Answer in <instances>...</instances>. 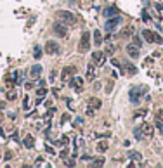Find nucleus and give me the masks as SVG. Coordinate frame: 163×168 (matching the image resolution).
Segmentation results:
<instances>
[{"mask_svg":"<svg viewBox=\"0 0 163 168\" xmlns=\"http://www.w3.org/2000/svg\"><path fill=\"white\" fill-rule=\"evenodd\" d=\"M89 49H90V33L83 31L80 37V42H78V50L82 54H85V52H89Z\"/></svg>","mask_w":163,"mask_h":168,"instance_id":"f257e3e1","label":"nucleus"},{"mask_svg":"<svg viewBox=\"0 0 163 168\" xmlns=\"http://www.w3.org/2000/svg\"><path fill=\"white\" fill-rule=\"evenodd\" d=\"M56 18L61 19L64 24H73V23L76 21L75 14H73V12H70V11H56Z\"/></svg>","mask_w":163,"mask_h":168,"instance_id":"f03ea898","label":"nucleus"},{"mask_svg":"<svg viewBox=\"0 0 163 168\" xmlns=\"http://www.w3.org/2000/svg\"><path fill=\"white\" fill-rule=\"evenodd\" d=\"M142 37H144V40L149 42V43H162L163 42L162 35H158L156 31H151V30H144V31H142Z\"/></svg>","mask_w":163,"mask_h":168,"instance_id":"7ed1b4c3","label":"nucleus"},{"mask_svg":"<svg viewBox=\"0 0 163 168\" xmlns=\"http://www.w3.org/2000/svg\"><path fill=\"white\" fill-rule=\"evenodd\" d=\"M120 23H122V18H120V16H113V18H108L106 24H104V30L111 33V31H115V30H116V26H120Z\"/></svg>","mask_w":163,"mask_h":168,"instance_id":"20e7f679","label":"nucleus"},{"mask_svg":"<svg viewBox=\"0 0 163 168\" xmlns=\"http://www.w3.org/2000/svg\"><path fill=\"white\" fill-rule=\"evenodd\" d=\"M52 30H54V33L57 35V37H61V38L68 37V28L64 26V23H63V21H56L54 26H52Z\"/></svg>","mask_w":163,"mask_h":168,"instance_id":"39448f33","label":"nucleus"},{"mask_svg":"<svg viewBox=\"0 0 163 168\" xmlns=\"http://www.w3.org/2000/svg\"><path fill=\"white\" fill-rule=\"evenodd\" d=\"M142 94H144V90H141V89H137V87H132V89L128 90V97H130V101H132L134 104H139Z\"/></svg>","mask_w":163,"mask_h":168,"instance_id":"423d86ee","label":"nucleus"},{"mask_svg":"<svg viewBox=\"0 0 163 168\" xmlns=\"http://www.w3.org/2000/svg\"><path fill=\"white\" fill-rule=\"evenodd\" d=\"M45 52L47 54H51V56H54V54H59L61 52V47H59V43L57 42H54V40H49L47 43H45Z\"/></svg>","mask_w":163,"mask_h":168,"instance_id":"0eeeda50","label":"nucleus"},{"mask_svg":"<svg viewBox=\"0 0 163 168\" xmlns=\"http://www.w3.org/2000/svg\"><path fill=\"white\" fill-rule=\"evenodd\" d=\"M70 87L76 92H82V87H83V80L82 76H71L70 78Z\"/></svg>","mask_w":163,"mask_h":168,"instance_id":"6e6552de","label":"nucleus"},{"mask_svg":"<svg viewBox=\"0 0 163 168\" xmlns=\"http://www.w3.org/2000/svg\"><path fill=\"white\" fill-rule=\"evenodd\" d=\"M92 62L99 68V66H102L104 62H106V54L104 52H101V50H97V52H94L92 54Z\"/></svg>","mask_w":163,"mask_h":168,"instance_id":"1a4fd4ad","label":"nucleus"},{"mask_svg":"<svg viewBox=\"0 0 163 168\" xmlns=\"http://www.w3.org/2000/svg\"><path fill=\"white\" fill-rule=\"evenodd\" d=\"M125 50H127V54L132 57V59H139V56H141V52H139V47H137V45H134V43L127 45V47H125Z\"/></svg>","mask_w":163,"mask_h":168,"instance_id":"9d476101","label":"nucleus"},{"mask_svg":"<svg viewBox=\"0 0 163 168\" xmlns=\"http://www.w3.org/2000/svg\"><path fill=\"white\" fill-rule=\"evenodd\" d=\"M139 128H141V132H142V135H144V137H153V133H154L153 125H151V123H146V121L139 127Z\"/></svg>","mask_w":163,"mask_h":168,"instance_id":"9b49d317","label":"nucleus"},{"mask_svg":"<svg viewBox=\"0 0 163 168\" xmlns=\"http://www.w3.org/2000/svg\"><path fill=\"white\" fill-rule=\"evenodd\" d=\"M76 73V68L75 66H70V68H64L63 71H61V78L63 80H68V78H71L73 75Z\"/></svg>","mask_w":163,"mask_h":168,"instance_id":"f8f14e48","label":"nucleus"},{"mask_svg":"<svg viewBox=\"0 0 163 168\" xmlns=\"http://www.w3.org/2000/svg\"><path fill=\"white\" fill-rule=\"evenodd\" d=\"M40 75H42V66H40V64H33V66L30 68V76H31L33 80H36V78H40Z\"/></svg>","mask_w":163,"mask_h":168,"instance_id":"ddd939ff","label":"nucleus"},{"mask_svg":"<svg viewBox=\"0 0 163 168\" xmlns=\"http://www.w3.org/2000/svg\"><path fill=\"white\" fill-rule=\"evenodd\" d=\"M102 14H104L106 18H113V16H120V11H118L116 7H106V9L102 11Z\"/></svg>","mask_w":163,"mask_h":168,"instance_id":"4468645a","label":"nucleus"},{"mask_svg":"<svg viewBox=\"0 0 163 168\" xmlns=\"http://www.w3.org/2000/svg\"><path fill=\"white\" fill-rule=\"evenodd\" d=\"M23 146H24L26 149H31V147L35 146V139H33V135H26V137L23 139Z\"/></svg>","mask_w":163,"mask_h":168,"instance_id":"2eb2a0df","label":"nucleus"},{"mask_svg":"<svg viewBox=\"0 0 163 168\" xmlns=\"http://www.w3.org/2000/svg\"><path fill=\"white\" fill-rule=\"evenodd\" d=\"M95 78V64L92 62L87 66V80H94Z\"/></svg>","mask_w":163,"mask_h":168,"instance_id":"dca6fc26","label":"nucleus"},{"mask_svg":"<svg viewBox=\"0 0 163 168\" xmlns=\"http://www.w3.org/2000/svg\"><path fill=\"white\" fill-rule=\"evenodd\" d=\"M122 71H127L128 75H135V71H137V68L134 66V64H130V62H127L123 68H122Z\"/></svg>","mask_w":163,"mask_h":168,"instance_id":"f3484780","label":"nucleus"},{"mask_svg":"<svg viewBox=\"0 0 163 168\" xmlns=\"http://www.w3.org/2000/svg\"><path fill=\"white\" fill-rule=\"evenodd\" d=\"M92 35H94V43H95V45H101V43H102V37H101V31H99V30H95Z\"/></svg>","mask_w":163,"mask_h":168,"instance_id":"a211bd4d","label":"nucleus"},{"mask_svg":"<svg viewBox=\"0 0 163 168\" xmlns=\"http://www.w3.org/2000/svg\"><path fill=\"white\" fill-rule=\"evenodd\" d=\"M128 158H130V159H134V161H139V159H142L141 152H137V151H130V152H128Z\"/></svg>","mask_w":163,"mask_h":168,"instance_id":"6ab92c4d","label":"nucleus"},{"mask_svg":"<svg viewBox=\"0 0 163 168\" xmlns=\"http://www.w3.org/2000/svg\"><path fill=\"white\" fill-rule=\"evenodd\" d=\"M89 104H90V108L99 109V108H101V99H94V97H92L90 101H89Z\"/></svg>","mask_w":163,"mask_h":168,"instance_id":"aec40b11","label":"nucleus"},{"mask_svg":"<svg viewBox=\"0 0 163 168\" xmlns=\"http://www.w3.org/2000/svg\"><path fill=\"white\" fill-rule=\"evenodd\" d=\"M134 137H135L137 140H142V139H144V135H142V132H141V128H139V127L134 130Z\"/></svg>","mask_w":163,"mask_h":168,"instance_id":"412c9836","label":"nucleus"},{"mask_svg":"<svg viewBox=\"0 0 163 168\" xmlns=\"http://www.w3.org/2000/svg\"><path fill=\"white\" fill-rule=\"evenodd\" d=\"M104 165V158H97L94 163H92V167H102Z\"/></svg>","mask_w":163,"mask_h":168,"instance_id":"4be33fe9","label":"nucleus"},{"mask_svg":"<svg viewBox=\"0 0 163 168\" xmlns=\"http://www.w3.org/2000/svg\"><path fill=\"white\" fill-rule=\"evenodd\" d=\"M130 33H132V28L128 26L127 30H123V31H122V37H123V38H128V37H130Z\"/></svg>","mask_w":163,"mask_h":168,"instance_id":"5701e85b","label":"nucleus"},{"mask_svg":"<svg viewBox=\"0 0 163 168\" xmlns=\"http://www.w3.org/2000/svg\"><path fill=\"white\" fill-rule=\"evenodd\" d=\"M97 149L101 151V152H104V151L108 149V146H106V142H99V146H97Z\"/></svg>","mask_w":163,"mask_h":168,"instance_id":"b1692460","label":"nucleus"},{"mask_svg":"<svg viewBox=\"0 0 163 168\" xmlns=\"http://www.w3.org/2000/svg\"><path fill=\"white\" fill-rule=\"evenodd\" d=\"M45 94H47L45 89H38V90H36V95H38V97H45Z\"/></svg>","mask_w":163,"mask_h":168,"instance_id":"393cba45","label":"nucleus"},{"mask_svg":"<svg viewBox=\"0 0 163 168\" xmlns=\"http://www.w3.org/2000/svg\"><path fill=\"white\" fill-rule=\"evenodd\" d=\"M134 45H137V47H141V45H142V42H141V38L137 37V35L134 37Z\"/></svg>","mask_w":163,"mask_h":168,"instance_id":"a878e982","label":"nucleus"},{"mask_svg":"<svg viewBox=\"0 0 163 168\" xmlns=\"http://www.w3.org/2000/svg\"><path fill=\"white\" fill-rule=\"evenodd\" d=\"M33 56H35V59H38V57L42 56V50H40V47H35V52H33Z\"/></svg>","mask_w":163,"mask_h":168,"instance_id":"bb28decb","label":"nucleus"},{"mask_svg":"<svg viewBox=\"0 0 163 168\" xmlns=\"http://www.w3.org/2000/svg\"><path fill=\"white\" fill-rule=\"evenodd\" d=\"M142 21H144V23H147V21H151V18H149V14H147L146 11H142Z\"/></svg>","mask_w":163,"mask_h":168,"instance_id":"cd10ccee","label":"nucleus"},{"mask_svg":"<svg viewBox=\"0 0 163 168\" xmlns=\"http://www.w3.org/2000/svg\"><path fill=\"white\" fill-rule=\"evenodd\" d=\"M94 137H95V139H101V137H109V132H106V133H95Z\"/></svg>","mask_w":163,"mask_h":168,"instance_id":"c85d7f7f","label":"nucleus"},{"mask_svg":"<svg viewBox=\"0 0 163 168\" xmlns=\"http://www.w3.org/2000/svg\"><path fill=\"white\" fill-rule=\"evenodd\" d=\"M156 116H158V120H162L163 121V109H160V111L156 113Z\"/></svg>","mask_w":163,"mask_h":168,"instance_id":"c756f323","label":"nucleus"},{"mask_svg":"<svg viewBox=\"0 0 163 168\" xmlns=\"http://www.w3.org/2000/svg\"><path fill=\"white\" fill-rule=\"evenodd\" d=\"M9 99H16V92H11V94H9Z\"/></svg>","mask_w":163,"mask_h":168,"instance_id":"7c9ffc66","label":"nucleus"},{"mask_svg":"<svg viewBox=\"0 0 163 168\" xmlns=\"http://www.w3.org/2000/svg\"><path fill=\"white\" fill-rule=\"evenodd\" d=\"M156 9H158V11H163V4H156Z\"/></svg>","mask_w":163,"mask_h":168,"instance_id":"2f4dec72","label":"nucleus"},{"mask_svg":"<svg viewBox=\"0 0 163 168\" xmlns=\"http://www.w3.org/2000/svg\"><path fill=\"white\" fill-rule=\"evenodd\" d=\"M0 109H4V104H2V102H0Z\"/></svg>","mask_w":163,"mask_h":168,"instance_id":"473e14b6","label":"nucleus"}]
</instances>
